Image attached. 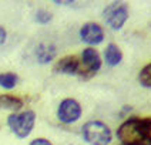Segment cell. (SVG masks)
I'll list each match as a JSON object with an SVG mask.
<instances>
[{
  "label": "cell",
  "instance_id": "cell-1",
  "mask_svg": "<svg viewBox=\"0 0 151 145\" xmlns=\"http://www.w3.org/2000/svg\"><path fill=\"white\" fill-rule=\"evenodd\" d=\"M117 138L121 144L151 145V118H127L118 127Z\"/></svg>",
  "mask_w": 151,
  "mask_h": 145
},
{
  "label": "cell",
  "instance_id": "cell-2",
  "mask_svg": "<svg viewBox=\"0 0 151 145\" xmlns=\"http://www.w3.org/2000/svg\"><path fill=\"white\" fill-rule=\"evenodd\" d=\"M83 139L88 145H109L113 139L111 129L103 121H88L81 127Z\"/></svg>",
  "mask_w": 151,
  "mask_h": 145
},
{
  "label": "cell",
  "instance_id": "cell-3",
  "mask_svg": "<svg viewBox=\"0 0 151 145\" xmlns=\"http://www.w3.org/2000/svg\"><path fill=\"white\" fill-rule=\"evenodd\" d=\"M36 124V112L33 110H26L22 112H13L7 117V125L12 132L23 139L30 135Z\"/></svg>",
  "mask_w": 151,
  "mask_h": 145
},
{
  "label": "cell",
  "instance_id": "cell-4",
  "mask_svg": "<svg viewBox=\"0 0 151 145\" xmlns=\"http://www.w3.org/2000/svg\"><path fill=\"white\" fill-rule=\"evenodd\" d=\"M104 23L113 30H120L128 20V6L121 1H113L107 4L103 10Z\"/></svg>",
  "mask_w": 151,
  "mask_h": 145
},
{
  "label": "cell",
  "instance_id": "cell-5",
  "mask_svg": "<svg viewBox=\"0 0 151 145\" xmlns=\"http://www.w3.org/2000/svg\"><path fill=\"white\" fill-rule=\"evenodd\" d=\"M80 73L78 77L83 80H90L91 77H94L99 70L101 68V57L99 54V51L93 47H87L84 49L80 57Z\"/></svg>",
  "mask_w": 151,
  "mask_h": 145
},
{
  "label": "cell",
  "instance_id": "cell-6",
  "mask_svg": "<svg viewBox=\"0 0 151 145\" xmlns=\"http://www.w3.org/2000/svg\"><path fill=\"white\" fill-rule=\"evenodd\" d=\"M83 114L81 104L74 98H64L57 107V118L63 124H73Z\"/></svg>",
  "mask_w": 151,
  "mask_h": 145
},
{
  "label": "cell",
  "instance_id": "cell-7",
  "mask_svg": "<svg viewBox=\"0 0 151 145\" xmlns=\"http://www.w3.org/2000/svg\"><path fill=\"white\" fill-rule=\"evenodd\" d=\"M78 34H80V39L88 46H97L104 40L103 27L97 23H94V21H90V23H86V24L81 26Z\"/></svg>",
  "mask_w": 151,
  "mask_h": 145
},
{
  "label": "cell",
  "instance_id": "cell-8",
  "mask_svg": "<svg viewBox=\"0 0 151 145\" xmlns=\"http://www.w3.org/2000/svg\"><path fill=\"white\" fill-rule=\"evenodd\" d=\"M80 59L77 56H66L57 60L53 66V71L54 73H60V74H68V76H78L80 73Z\"/></svg>",
  "mask_w": 151,
  "mask_h": 145
},
{
  "label": "cell",
  "instance_id": "cell-9",
  "mask_svg": "<svg viewBox=\"0 0 151 145\" xmlns=\"http://www.w3.org/2000/svg\"><path fill=\"white\" fill-rule=\"evenodd\" d=\"M56 57V47L53 44H39L36 49V59L40 64H49Z\"/></svg>",
  "mask_w": 151,
  "mask_h": 145
},
{
  "label": "cell",
  "instance_id": "cell-10",
  "mask_svg": "<svg viewBox=\"0 0 151 145\" xmlns=\"http://www.w3.org/2000/svg\"><path fill=\"white\" fill-rule=\"evenodd\" d=\"M104 60H106V63L109 64L110 67H116L123 60V51L120 50V47L117 44L110 43L109 46L106 47V50H104Z\"/></svg>",
  "mask_w": 151,
  "mask_h": 145
},
{
  "label": "cell",
  "instance_id": "cell-11",
  "mask_svg": "<svg viewBox=\"0 0 151 145\" xmlns=\"http://www.w3.org/2000/svg\"><path fill=\"white\" fill-rule=\"evenodd\" d=\"M0 107L6 108V110L17 111L23 107V100L16 95H10V94H0Z\"/></svg>",
  "mask_w": 151,
  "mask_h": 145
},
{
  "label": "cell",
  "instance_id": "cell-12",
  "mask_svg": "<svg viewBox=\"0 0 151 145\" xmlns=\"http://www.w3.org/2000/svg\"><path fill=\"white\" fill-rule=\"evenodd\" d=\"M19 77L16 73H0V87L4 90H13L16 87Z\"/></svg>",
  "mask_w": 151,
  "mask_h": 145
},
{
  "label": "cell",
  "instance_id": "cell-13",
  "mask_svg": "<svg viewBox=\"0 0 151 145\" xmlns=\"http://www.w3.org/2000/svg\"><path fill=\"white\" fill-rule=\"evenodd\" d=\"M138 81L143 87L151 88V63H148L147 66L141 68V71L138 74Z\"/></svg>",
  "mask_w": 151,
  "mask_h": 145
},
{
  "label": "cell",
  "instance_id": "cell-14",
  "mask_svg": "<svg viewBox=\"0 0 151 145\" xmlns=\"http://www.w3.org/2000/svg\"><path fill=\"white\" fill-rule=\"evenodd\" d=\"M51 19H53V14H51L49 10H46V9H39V10L36 11V14H34V20H36L37 23H40V24L50 23Z\"/></svg>",
  "mask_w": 151,
  "mask_h": 145
},
{
  "label": "cell",
  "instance_id": "cell-15",
  "mask_svg": "<svg viewBox=\"0 0 151 145\" xmlns=\"http://www.w3.org/2000/svg\"><path fill=\"white\" fill-rule=\"evenodd\" d=\"M29 145H53L47 138H34Z\"/></svg>",
  "mask_w": 151,
  "mask_h": 145
},
{
  "label": "cell",
  "instance_id": "cell-16",
  "mask_svg": "<svg viewBox=\"0 0 151 145\" xmlns=\"http://www.w3.org/2000/svg\"><path fill=\"white\" fill-rule=\"evenodd\" d=\"M6 39H7V33H6L4 27H3V26H0V46H1V44H4Z\"/></svg>",
  "mask_w": 151,
  "mask_h": 145
},
{
  "label": "cell",
  "instance_id": "cell-17",
  "mask_svg": "<svg viewBox=\"0 0 151 145\" xmlns=\"http://www.w3.org/2000/svg\"><path fill=\"white\" fill-rule=\"evenodd\" d=\"M54 4H74V1H61V0H54Z\"/></svg>",
  "mask_w": 151,
  "mask_h": 145
},
{
  "label": "cell",
  "instance_id": "cell-18",
  "mask_svg": "<svg viewBox=\"0 0 151 145\" xmlns=\"http://www.w3.org/2000/svg\"><path fill=\"white\" fill-rule=\"evenodd\" d=\"M120 145H128V144H120Z\"/></svg>",
  "mask_w": 151,
  "mask_h": 145
}]
</instances>
